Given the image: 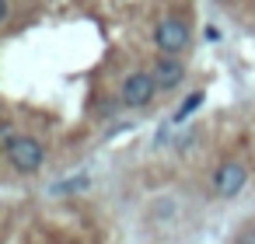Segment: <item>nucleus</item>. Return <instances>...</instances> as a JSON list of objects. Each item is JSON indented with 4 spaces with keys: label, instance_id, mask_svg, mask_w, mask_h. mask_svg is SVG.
I'll return each mask as SVG.
<instances>
[{
    "label": "nucleus",
    "instance_id": "nucleus-1",
    "mask_svg": "<svg viewBox=\"0 0 255 244\" xmlns=\"http://www.w3.org/2000/svg\"><path fill=\"white\" fill-rule=\"evenodd\" d=\"M189 39H192L189 25L182 18H175V14L171 18H161L157 28H154V46L161 49V56H175L178 60V53L189 49Z\"/></svg>",
    "mask_w": 255,
    "mask_h": 244
},
{
    "label": "nucleus",
    "instance_id": "nucleus-2",
    "mask_svg": "<svg viewBox=\"0 0 255 244\" xmlns=\"http://www.w3.org/2000/svg\"><path fill=\"white\" fill-rule=\"evenodd\" d=\"M4 154H7V161H11V167L21 171V174H35V171L46 164V150H42V143H39L35 136H18V140H11V143L4 147Z\"/></svg>",
    "mask_w": 255,
    "mask_h": 244
},
{
    "label": "nucleus",
    "instance_id": "nucleus-3",
    "mask_svg": "<svg viewBox=\"0 0 255 244\" xmlns=\"http://www.w3.org/2000/svg\"><path fill=\"white\" fill-rule=\"evenodd\" d=\"M154 94H157V81H154V74H147V70H133V74L123 77V91H119V98H123L126 108H143V105H150Z\"/></svg>",
    "mask_w": 255,
    "mask_h": 244
},
{
    "label": "nucleus",
    "instance_id": "nucleus-4",
    "mask_svg": "<svg viewBox=\"0 0 255 244\" xmlns=\"http://www.w3.org/2000/svg\"><path fill=\"white\" fill-rule=\"evenodd\" d=\"M248 185V167L241 164V161H224L220 167H217V174H213V192L220 195V199H234V195H241V188Z\"/></svg>",
    "mask_w": 255,
    "mask_h": 244
},
{
    "label": "nucleus",
    "instance_id": "nucleus-5",
    "mask_svg": "<svg viewBox=\"0 0 255 244\" xmlns=\"http://www.w3.org/2000/svg\"><path fill=\"white\" fill-rule=\"evenodd\" d=\"M154 81H157V91H175V87L185 81V67H182V60H175V56H161V60L154 63Z\"/></svg>",
    "mask_w": 255,
    "mask_h": 244
},
{
    "label": "nucleus",
    "instance_id": "nucleus-6",
    "mask_svg": "<svg viewBox=\"0 0 255 244\" xmlns=\"http://www.w3.org/2000/svg\"><path fill=\"white\" fill-rule=\"evenodd\" d=\"M88 185H91L88 174H70V178H63V181H53V185H49V195H60V199H63V195H77V192H84Z\"/></svg>",
    "mask_w": 255,
    "mask_h": 244
},
{
    "label": "nucleus",
    "instance_id": "nucleus-7",
    "mask_svg": "<svg viewBox=\"0 0 255 244\" xmlns=\"http://www.w3.org/2000/svg\"><path fill=\"white\" fill-rule=\"evenodd\" d=\"M203 101H206V94H203V91H192V94H189V98H185V101H182V105L175 108L171 122H185V119H189L192 112H199V105H203Z\"/></svg>",
    "mask_w": 255,
    "mask_h": 244
},
{
    "label": "nucleus",
    "instance_id": "nucleus-8",
    "mask_svg": "<svg viewBox=\"0 0 255 244\" xmlns=\"http://www.w3.org/2000/svg\"><path fill=\"white\" fill-rule=\"evenodd\" d=\"M234 244H255V227H248V230H241Z\"/></svg>",
    "mask_w": 255,
    "mask_h": 244
},
{
    "label": "nucleus",
    "instance_id": "nucleus-9",
    "mask_svg": "<svg viewBox=\"0 0 255 244\" xmlns=\"http://www.w3.org/2000/svg\"><path fill=\"white\" fill-rule=\"evenodd\" d=\"M11 18V0H0V21Z\"/></svg>",
    "mask_w": 255,
    "mask_h": 244
}]
</instances>
